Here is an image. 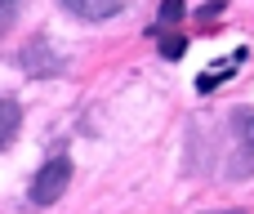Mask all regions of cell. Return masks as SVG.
<instances>
[{"instance_id":"8","label":"cell","mask_w":254,"mask_h":214,"mask_svg":"<svg viewBox=\"0 0 254 214\" xmlns=\"http://www.w3.org/2000/svg\"><path fill=\"white\" fill-rule=\"evenodd\" d=\"M18 9H22V0H0V36L18 22Z\"/></svg>"},{"instance_id":"1","label":"cell","mask_w":254,"mask_h":214,"mask_svg":"<svg viewBox=\"0 0 254 214\" xmlns=\"http://www.w3.org/2000/svg\"><path fill=\"white\" fill-rule=\"evenodd\" d=\"M67 183H71V161H67V156L45 161V165L36 170V179H31V206H54V201L67 192Z\"/></svg>"},{"instance_id":"10","label":"cell","mask_w":254,"mask_h":214,"mask_svg":"<svg viewBox=\"0 0 254 214\" xmlns=\"http://www.w3.org/2000/svg\"><path fill=\"white\" fill-rule=\"evenodd\" d=\"M214 214H241V210H214Z\"/></svg>"},{"instance_id":"9","label":"cell","mask_w":254,"mask_h":214,"mask_svg":"<svg viewBox=\"0 0 254 214\" xmlns=\"http://www.w3.org/2000/svg\"><path fill=\"white\" fill-rule=\"evenodd\" d=\"M183 18V0H165L161 4V22H179Z\"/></svg>"},{"instance_id":"5","label":"cell","mask_w":254,"mask_h":214,"mask_svg":"<svg viewBox=\"0 0 254 214\" xmlns=\"http://www.w3.org/2000/svg\"><path fill=\"white\" fill-rule=\"evenodd\" d=\"M232 130H237L241 152H246L241 170H250V165H254V107H237V112H232Z\"/></svg>"},{"instance_id":"2","label":"cell","mask_w":254,"mask_h":214,"mask_svg":"<svg viewBox=\"0 0 254 214\" xmlns=\"http://www.w3.org/2000/svg\"><path fill=\"white\" fill-rule=\"evenodd\" d=\"M22 67H27V76H63L67 58L49 45V36H31L22 49Z\"/></svg>"},{"instance_id":"3","label":"cell","mask_w":254,"mask_h":214,"mask_svg":"<svg viewBox=\"0 0 254 214\" xmlns=\"http://www.w3.org/2000/svg\"><path fill=\"white\" fill-rule=\"evenodd\" d=\"M63 9H71L76 18L98 22V18H116V13L125 9V0H63Z\"/></svg>"},{"instance_id":"6","label":"cell","mask_w":254,"mask_h":214,"mask_svg":"<svg viewBox=\"0 0 254 214\" xmlns=\"http://www.w3.org/2000/svg\"><path fill=\"white\" fill-rule=\"evenodd\" d=\"M18 125H22V107H18V98H9V94H0V152L13 143V134H18Z\"/></svg>"},{"instance_id":"7","label":"cell","mask_w":254,"mask_h":214,"mask_svg":"<svg viewBox=\"0 0 254 214\" xmlns=\"http://www.w3.org/2000/svg\"><path fill=\"white\" fill-rule=\"evenodd\" d=\"M183 49H188V36H179V31L161 36V58H183Z\"/></svg>"},{"instance_id":"4","label":"cell","mask_w":254,"mask_h":214,"mask_svg":"<svg viewBox=\"0 0 254 214\" xmlns=\"http://www.w3.org/2000/svg\"><path fill=\"white\" fill-rule=\"evenodd\" d=\"M241 63H246V49H232V54H228L223 63H214V67H210L205 76H196V89H201V94L219 89V85H223V80L232 76V67H241Z\"/></svg>"}]
</instances>
